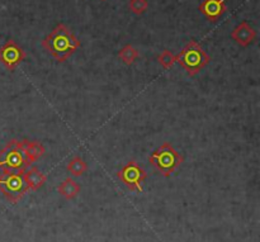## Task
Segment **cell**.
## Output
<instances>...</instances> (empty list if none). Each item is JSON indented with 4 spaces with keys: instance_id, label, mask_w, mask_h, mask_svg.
Listing matches in <instances>:
<instances>
[{
    "instance_id": "16",
    "label": "cell",
    "mask_w": 260,
    "mask_h": 242,
    "mask_svg": "<svg viewBox=\"0 0 260 242\" xmlns=\"http://www.w3.org/2000/svg\"><path fill=\"white\" fill-rule=\"evenodd\" d=\"M128 8L134 14L141 15L147 10L149 3H147V0H129Z\"/></svg>"
},
{
    "instance_id": "14",
    "label": "cell",
    "mask_w": 260,
    "mask_h": 242,
    "mask_svg": "<svg viewBox=\"0 0 260 242\" xmlns=\"http://www.w3.org/2000/svg\"><path fill=\"white\" fill-rule=\"evenodd\" d=\"M118 57L123 61L124 65L131 66L140 57V53L132 45H126L118 51Z\"/></svg>"
},
{
    "instance_id": "1",
    "label": "cell",
    "mask_w": 260,
    "mask_h": 242,
    "mask_svg": "<svg viewBox=\"0 0 260 242\" xmlns=\"http://www.w3.org/2000/svg\"><path fill=\"white\" fill-rule=\"evenodd\" d=\"M42 47L58 62H65L80 47V41L65 24H57L43 38Z\"/></svg>"
},
{
    "instance_id": "15",
    "label": "cell",
    "mask_w": 260,
    "mask_h": 242,
    "mask_svg": "<svg viewBox=\"0 0 260 242\" xmlns=\"http://www.w3.org/2000/svg\"><path fill=\"white\" fill-rule=\"evenodd\" d=\"M157 61H159V63L165 68V70L172 68L173 66H174V63L177 62V61H175L174 53L170 52V51L168 50H164L159 56H157Z\"/></svg>"
},
{
    "instance_id": "2",
    "label": "cell",
    "mask_w": 260,
    "mask_h": 242,
    "mask_svg": "<svg viewBox=\"0 0 260 242\" xmlns=\"http://www.w3.org/2000/svg\"><path fill=\"white\" fill-rule=\"evenodd\" d=\"M32 164L23 146V141L10 140L7 146L0 150V169L3 172L25 171Z\"/></svg>"
},
{
    "instance_id": "8",
    "label": "cell",
    "mask_w": 260,
    "mask_h": 242,
    "mask_svg": "<svg viewBox=\"0 0 260 242\" xmlns=\"http://www.w3.org/2000/svg\"><path fill=\"white\" fill-rule=\"evenodd\" d=\"M198 10L210 22H216L228 10V5H226L225 0H203L198 7Z\"/></svg>"
},
{
    "instance_id": "11",
    "label": "cell",
    "mask_w": 260,
    "mask_h": 242,
    "mask_svg": "<svg viewBox=\"0 0 260 242\" xmlns=\"http://www.w3.org/2000/svg\"><path fill=\"white\" fill-rule=\"evenodd\" d=\"M57 193L62 195L65 199H74L80 193V185L71 178H66L62 183L57 187Z\"/></svg>"
},
{
    "instance_id": "12",
    "label": "cell",
    "mask_w": 260,
    "mask_h": 242,
    "mask_svg": "<svg viewBox=\"0 0 260 242\" xmlns=\"http://www.w3.org/2000/svg\"><path fill=\"white\" fill-rule=\"evenodd\" d=\"M23 146H24L25 152H27L28 157H29L32 162L37 161L38 159H41L45 155V147H43L41 142L23 140Z\"/></svg>"
},
{
    "instance_id": "10",
    "label": "cell",
    "mask_w": 260,
    "mask_h": 242,
    "mask_svg": "<svg viewBox=\"0 0 260 242\" xmlns=\"http://www.w3.org/2000/svg\"><path fill=\"white\" fill-rule=\"evenodd\" d=\"M24 180L28 185V189L38 190L45 185L46 175L40 169H37L36 166H32L30 169L24 171Z\"/></svg>"
},
{
    "instance_id": "9",
    "label": "cell",
    "mask_w": 260,
    "mask_h": 242,
    "mask_svg": "<svg viewBox=\"0 0 260 242\" xmlns=\"http://www.w3.org/2000/svg\"><path fill=\"white\" fill-rule=\"evenodd\" d=\"M231 38L241 47H248L255 41L256 30L248 22H241L231 32Z\"/></svg>"
},
{
    "instance_id": "3",
    "label": "cell",
    "mask_w": 260,
    "mask_h": 242,
    "mask_svg": "<svg viewBox=\"0 0 260 242\" xmlns=\"http://www.w3.org/2000/svg\"><path fill=\"white\" fill-rule=\"evenodd\" d=\"M175 61L187 71L188 75L194 76L210 63L211 57L200 43L196 41H189L183 47V50L175 56Z\"/></svg>"
},
{
    "instance_id": "5",
    "label": "cell",
    "mask_w": 260,
    "mask_h": 242,
    "mask_svg": "<svg viewBox=\"0 0 260 242\" xmlns=\"http://www.w3.org/2000/svg\"><path fill=\"white\" fill-rule=\"evenodd\" d=\"M28 190L29 189L24 180V171L3 172L0 175V192L13 204L17 203Z\"/></svg>"
},
{
    "instance_id": "7",
    "label": "cell",
    "mask_w": 260,
    "mask_h": 242,
    "mask_svg": "<svg viewBox=\"0 0 260 242\" xmlns=\"http://www.w3.org/2000/svg\"><path fill=\"white\" fill-rule=\"evenodd\" d=\"M24 58L25 52L14 40L7 41L0 47V62L9 71L15 70Z\"/></svg>"
},
{
    "instance_id": "13",
    "label": "cell",
    "mask_w": 260,
    "mask_h": 242,
    "mask_svg": "<svg viewBox=\"0 0 260 242\" xmlns=\"http://www.w3.org/2000/svg\"><path fill=\"white\" fill-rule=\"evenodd\" d=\"M66 169H68V171L70 172L73 177L79 178L83 177V175L85 174L86 170H88V165H86V162L84 161L80 156H74L73 159L68 162Z\"/></svg>"
},
{
    "instance_id": "4",
    "label": "cell",
    "mask_w": 260,
    "mask_h": 242,
    "mask_svg": "<svg viewBox=\"0 0 260 242\" xmlns=\"http://www.w3.org/2000/svg\"><path fill=\"white\" fill-rule=\"evenodd\" d=\"M149 162L162 177H170L182 165L183 156L169 144L164 142L149 157Z\"/></svg>"
},
{
    "instance_id": "6",
    "label": "cell",
    "mask_w": 260,
    "mask_h": 242,
    "mask_svg": "<svg viewBox=\"0 0 260 242\" xmlns=\"http://www.w3.org/2000/svg\"><path fill=\"white\" fill-rule=\"evenodd\" d=\"M117 178L121 179V182L123 183L129 190L142 193V190H144L142 184H144L145 179L147 178V172L145 171V169L141 165H139L136 161L131 160V161L127 162V164L117 172Z\"/></svg>"
}]
</instances>
